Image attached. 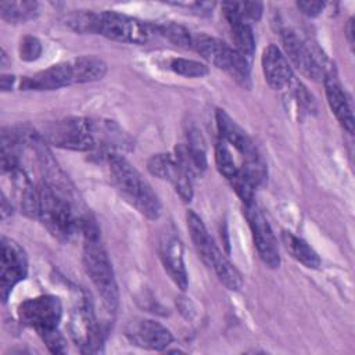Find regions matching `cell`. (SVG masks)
<instances>
[{
    "label": "cell",
    "mask_w": 355,
    "mask_h": 355,
    "mask_svg": "<svg viewBox=\"0 0 355 355\" xmlns=\"http://www.w3.org/2000/svg\"><path fill=\"white\" fill-rule=\"evenodd\" d=\"M107 159L112 184L122 198L147 219H158L162 212L159 198L141 173L119 154H108Z\"/></svg>",
    "instance_id": "cell-1"
},
{
    "label": "cell",
    "mask_w": 355,
    "mask_h": 355,
    "mask_svg": "<svg viewBox=\"0 0 355 355\" xmlns=\"http://www.w3.org/2000/svg\"><path fill=\"white\" fill-rule=\"evenodd\" d=\"M82 261L86 273L100 294L104 306L115 312L119 304L118 284L115 280L112 263L100 241V236L85 237Z\"/></svg>",
    "instance_id": "cell-2"
},
{
    "label": "cell",
    "mask_w": 355,
    "mask_h": 355,
    "mask_svg": "<svg viewBox=\"0 0 355 355\" xmlns=\"http://www.w3.org/2000/svg\"><path fill=\"white\" fill-rule=\"evenodd\" d=\"M80 216L65 198L54 193L44 183L39 186L37 218L54 239L69 241L79 232Z\"/></svg>",
    "instance_id": "cell-3"
},
{
    "label": "cell",
    "mask_w": 355,
    "mask_h": 355,
    "mask_svg": "<svg viewBox=\"0 0 355 355\" xmlns=\"http://www.w3.org/2000/svg\"><path fill=\"white\" fill-rule=\"evenodd\" d=\"M46 143L72 151H92L98 147L97 121L67 118L49 123L40 133Z\"/></svg>",
    "instance_id": "cell-4"
},
{
    "label": "cell",
    "mask_w": 355,
    "mask_h": 355,
    "mask_svg": "<svg viewBox=\"0 0 355 355\" xmlns=\"http://www.w3.org/2000/svg\"><path fill=\"white\" fill-rule=\"evenodd\" d=\"M94 33L114 42L143 44L148 42L154 33V26L126 14L116 11H101L96 12Z\"/></svg>",
    "instance_id": "cell-5"
},
{
    "label": "cell",
    "mask_w": 355,
    "mask_h": 355,
    "mask_svg": "<svg viewBox=\"0 0 355 355\" xmlns=\"http://www.w3.org/2000/svg\"><path fill=\"white\" fill-rule=\"evenodd\" d=\"M18 318L22 324L43 333L58 329L62 318V302L55 295H39L28 298L18 306Z\"/></svg>",
    "instance_id": "cell-6"
},
{
    "label": "cell",
    "mask_w": 355,
    "mask_h": 355,
    "mask_svg": "<svg viewBox=\"0 0 355 355\" xmlns=\"http://www.w3.org/2000/svg\"><path fill=\"white\" fill-rule=\"evenodd\" d=\"M69 331L82 352L98 351L103 343V330L96 319L93 305L86 297L79 298L71 312Z\"/></svg>",
    "instance_id": "cell-7"
},
{
    "label": "cell",
    "mask_w": 355,
    "mask_h": 355,
    "mask_svg": "<svg viewBox=\"0 0 355 355\" xmlns=\"http://www.w3.org/2000/svg\"><path fill=\"white\" fill-rule=\"evenodd\" d=\"M243 212L251 229L252 240L259 258L268 268H272V269L279 268L280 255H279L277 241L268 219L265 218L259 207L255 204V201L251 204L243 205Z\"/></svg>",
    "instance_id": "cell-8"
},
{
    "label": "cell",
    "mask_w": 355,
    "mask_h": 355,
    "mask_svg": "<svg viewBox=\"0 0 355 355\" xmlns=\"http://www.w3.org/2000/svg\"><path fill=\"white\" fill-rule=\"evenodd\" d=\"M28 275V258L24 248L6 236L1 237L0 297L6 302L14 287Z\"/></svg>",
    "instance_id": "cell-9"
},
{
    "label": "cell",
    "mask_w": 355,
    "mask_h": 355,
    "mask_svg": "<svg viewBox=\"0 0 355 355\" xmlns=\"http://www.w3.org/2000/svg\"><path fill=\"white\" fill-rule=\"evenodd\" d=\"M282 43L284 49V55L291 64L308 79L311 80H322L326 71L322 67L320 61L308 46V43L298 36L297 32L291 29L282 31Z\"/></svg>",
    "instance_id": "cell-10"
},
{
    "label": "cell",
    "mask_w": 355,
    "mask_h": 355,
    "mask_svg": "<svg viewBox=\"0 0 355 355\" xmlns=\"http://www.w3.org/2000/svg\"><path fill=\"white\" fill-rule=\"evenodd\" d=\"M147 169L155 178L169 182L180 198L186 202L193 198V184L190 175L179 165L171 154H154L147 161Z\"/></svg>",
    "instance_id": "cell-11"
},
{
    "label": "cell",
    "mask_w": 355,
    "mask_h": 355,
    "mask_svg": "<svg viewBox=\"0 0 355 355\" xmlns=\"http://www.w3.org/2000/svg\"><path fill=\"white\" fill-rule=\"evenodd\" d=\"M159 259L171 280L180 288L186 290L189 286L187 270L183 258V244L175 230H168L159 240Z\"/></svg>",
    "instance_id": "cell-12"
},
{
    "label": "cell",
    "mask_w": 355,
    "mask_h": 355,
    "mask_svg": "<svg viewBox=\"0 0 355 355\" xmlns=\"http://www.w3.org/2000/svg\"><path fill=\"white\" fill-rule=\"evenodd\" d=\"M126 337L132 344L154 351H162L173 341L169 329L151 319L132 320L126 327Z\"/></svg>",
    "instance_id": "cell-13"
},
{
    "label": "cell",
    "mask_w": 355,
    "mask_h": 355,
    "mask_svg": "<svg viewBox=\"0 0 355 355\" xmlns=\"http://www.w3.org/2000/svg\"><path fill=\"white\" fill-rule=\"evenodd\" d=\"M261 62L265 80L272 89L282 90L290 87L294 80L293 69L287 57L277 46L269 44L262 53Z\"/></svg>",
    "instance_id": "cell-14"
},
{
    "label": "cell",
    "mask_w": 355,
    "mask_h": 355,
    "mask_svg": "<svg viewBox=\"0 0 355 355\" xmlns=\"http://www.w3.org/2000/svg\"><path fill=\"white\" fill-rule=\"evenodd\" d=\"M73 85V75L69 61L51 65L47 69L22 78L19 83L21 90H55Z\"/></svg>",
    "instance_id": "cell-15"
},
{
    "label": "cell",
    "mask_w": 355,
    "mask_h": 355,
    "mask_svg": "<svg viewBox=\"0 0 355 355\" xmlns=\"http://www.w3.org/2000/svg\"><path fill=\"white\" fill-rule=\"evenodd\" d=\"M323 83H324V92H326V97H327L330 110L336 115L340 125L348 133H354L352 108H351L348 97H347V94L343 89V85L338 80L336 72L331 69L326 71V73L323 76Z\"/></svg>",
    "instance_id": "cell-16"
},
{
    "label": "cell",
    "mask_w": 355,
    "mask_h": 355,
    "mask_svg": "<svg viewBox=\"0 0 355 355\" xmlns=\"http://www.w3.org/2000/svg\"><path fill=\"white\" fill-rule=\"evenodd\" d=\"M215 118L218 130L226 143L232 144L244 158L258 155V151L251 137L240 125H237V122L226 111L216 110Z\"/></svg>",
    "instance_id": "cell-17"
},
{
    "label": "cell",
    "mask_w": 355,
    "mask_h": 355,
    "mask_svg": "<svg viewBox=\"0 0 355 355\" xmlns=\"http://www.w3.org/2000/svg\"><path fill=\"white\" fill-rule=\"evenodd\" d=\"M11 184L15 193V201L24 215L37 218L39 211V187H36L26 172L19 166L10 172Z\"/></svg>",
    "instance_id": "cell-18"
},
{
    "label": "cell",
    "mask_w": 355,
    "mask_h": 355,
    "mask_svg": "<svg viewBox=\"0 0 355 355\" xmlns=\"http://www.w3.org/2000/svg\"><path fill=\"white\" fill-rule=\"evenodd\" d=\"M191 47L196 49V51L202 58H205L207 61H209L219 69H225V67L230 58V54L233 51V49L229 44H226L225 42H222L220 39L208 36L205 33L193 35Z\"/></svg>",
    "instance_id": "cell-19"
},
{
    "label": "cell",
    "mask_w": 355,
    "mask_h": 355,
    "mask_svg": "<svg viewBox=\"0 0 355 355\" xmlns=\"http://www.w3.org/2000/svg\"><path fill=\"white\" fill-rule=\"evenodd\" d=\"M207 266L212 268V270L215 272V275L218 276V279L226 288H229L232 291H237L243 287V277H241L240 272L225 257V254L219 250L218 245L214 248V251L207 262Z\"/></svg>",
    "instance_id": "cell-20"
},
{
    "label": "cell",
    "mask_w": 355,
    "mask_h": 355,
    "mask_svg": "<svg viewBox=\"0 0 355 355\" xmlns=\"http://www.w3.org/2000/svg\"><path fill=\"white\" fill-rule=\"evenodd\" d=\"M186 222H187V229H189L191 241L194 244V248L198 257L202 259V262L207 263L216 244L211 237V234L208 233L202 219L194 211L187 212Z\"/></svg>",
    "instance_id": "cell-21"
},
{
    "label": "cell",
    "mask_w": 355,
    "mask_h": 355,
    "mask_svg": "<svg viewBox=\"0 0 355 355\" xmlns=\"http://www.w3.org/2000/svg\"><path fill=\"white\" fill-rule=\"evenodd\" d=\"M73 83L96 82L105 76L107 64L96 55H80L69 61Z\"/></svg>",
    "instance_id": "cell-22"
},
{
    "label": "cell",
    "mask_w": 355,
    "mask_h": 355,
    "mask_svg": "<svg viewBox=\"0 0 355 355\" xmlns=\"http://www.w3.org/2000/svg\"><path fill=\"white\" fill-rule=\"evenodd\" d=\"M282 241H283L286 250L288 251V254L295 261L302 263L305 268L316 269V268L320 266V258H319L318 252L304 239L295 236L291 232L283 230L282 232Z\"/></svg>",
    "instance_id": "cell-23"
},
{
    "label": "cell",
    "mask_w": 355,
    "mask_h": 355,
    "mask_svg": "<svg viewBox=\"0 0 355 355\" xmlns=\"http://www.w3.org/2000/svg\"><path fill=\"white\" fill-rule=\"evenodd\" d=\"M39 11L36 1H1L0 14L8 24L25 22L36 17Z\"/></svg>",
    "instance_id": "cell-24"
},
{
    "label": "cell",
    "mask_w": 355,
    "mask_h": 355,
    "mask_svg": "<svg viewBox=\"0 0 355 355\" xmlns=\"http://www.w3.org/2000/svg\"><path fill=\"white\" fill-rule=\"evenodd\" d=\"M229 26H230L232 37L236 46L234 49L240 51L243 55H245L247 58L251 57L255 51V39H254V33L250 24L240 19L230 24Z\"/></svg>",
    "instance_id": "cell-25"
},
{
    "label": "cell",
    "mask_w": 355,
    "mask_h": 355,
    "mask_svg": "<svg viewBox=\"0 0 355 355\" xmlns=\"http://www.w3.org/2000/svg\"><path fill=\"white\" fill-rule=\"evenodd\" d=\"M153 26H154V32H158L161 36H164L178 47L190 49L193 44V35L189 32V29H186L180 24L165 22V24H158Z\"/></svg>",
    "instance_id": "cell-26"
},
{
    "label": "cell",
    "mask_w": 355,
    "mask_h": 355,
    "mask_svg": "<svg viewBox=\"0 0 355 355\" xmlns=\"http://www.w3.org/2000/svg\"><path fill=\"white\" fill-rule=\"evenodd\" d=\"M229 182L232 189L236 191V194L241 200L243 205L254 202L257 183L241 168H239L237 173L232 179H229Z\"/></svg>",
    "instance_id": "cell-27"
},
{
    "label": "cell",
    "mask_w": 355,
    "mask_h": 355,
    "mask_svg": "<svg viewBox=\"0 0 355 355\" xmlns=\"http://www.w3.org/2000/svg\"><path fill=\"white\" fill-rule=\"evenodd\" d=\"M169 68L175 73L186 78H204L209 72L205 64L189 58H172L169 62Z\"/></svg>",
    "instance_id": "cell-28"
},
{
    "label": "cell",
    "mask_w": 355,
    "mask_h": 355,
    "mask_svg": "<svg viewBox=\"0 0 355 355\" xmlns=\"http://www.w3.org/2000/svg\"><path fill=\"white\" fill-rule=\"evenodd\" d=\"M215 164L219 173L225 176L227 180L232 179L239 171V166L236 165L232 151L229 150L225 141H219L215 147Z\"/></svg>",
    "instance_id": "cell-29"
},
{
    "label": "cell",
    "mask_w": 355,
    "mask_h": 355,
    "mask_svg": "<svg viewBox=\"0 0 355 355\" xmlns=\"http://www.w3.org/2000/svg\"><path fill=\"white\" fill-rule=\"evenodd\" d=\"M96 12L90 10L73 11L67 17V25L78 33H94Z\"/></svg>",
    "instance_id": "cell-30"
},
{
    "label": "cell",
    "mask_w": 355,
    "mask_h": 355,
    "mask_svg": "<svg viewBox=\"0 0 355 355\" xmlns=\"http://www.w3.org/2000/svg\"><path fill=\"white\" fill-rule=\"evenodd\" d=\"M18 51H19L21 60L31 62V61H35L40 57V54L43 51V47H42L40 40L36 36L26 35L21 39Z\"/></svg>",
    "instance_id": "cell-31"
},
{
    "label": "cell",
    "mask_w": 355,
    "mask_h": 355,
    "mask_svg": "<svg viewBox=\"0 0 355 355\" xmlns=\"http://www.w3.org/2000/svg\"><path fill=\"white\" fill-rule=\"evenodd\" d=\"M39 336H40V338L43 340V343L46 344V347L49 348L50 352L64 354L67 351V341H65L64 336L60 333L58 329H53V330L39 333Z\"/></svg>",
    "instance_id": "cell-32"
},
{
    "label": "cell",
    "mask_w": 355,
    "mask_h": 355,
    "mask_svg": "<svg viewBox=\"0 0 355 355\" xmlns=\"http://www.w3.org/2000/svg\"><path fill=\"white\" fill-rule=\"evenodd\" d=\"M237 10L241 15V18L244 21H258L261 17H262V11H263V6L262 3H258V1H241V3H237Z\"/></svg>",
    "instance_id": "cell-33"
},
{
    "label": "cell",
    "mask_w": 355,
    "mask_h": 355,
    "mask_svg": "<svg viewBox=\"0 0 355 355\" xmlns=\"http://www.w3.org/2000/svg\"><path fill=\"white\" fill-rule=\"evenodd\" d=\"M323 1H313V0H302L297 3V7L308 17H316L319 15L324 8Z\"/></svg>",
    "instance_id": "cell-34"
},
{
    "label": "cell",
    "mask_w": 355,
    "mask_h": 355,
    "mask_svg": "<svg viewBox=\"0 0 355 355\" xmlns=\"http://www.w3.org/2000/svg\"><path fill=\"white\" fill-rule=\"evenodd\" d=\"M11 214H12V205L11 202H8V198L6 197V194L1 193V218L6 219Z\"/></svg>",
    "instance_id": "cell-35"
},
{
    "label": "cell",
    "mask_w": 355,
    "mask_h": 355,
    "mask_svg": "<svg viewBox=\"0 0 355 355\" xmlns=\"http://www.w3.org/2000/svg\"><path fill=\"white\" fill-rule=\"evenodd\" d=\"M14 80H15V79H14V76L3 73V75H1V79H0V86H1V90H3V92H8V90H11Z\"/></svg>",
    "instance_id": "cell-36"
},
{
    "label": "cell",
    "mask_w": 355,
    "mask_h": 355,
    "mask_svg": "<svg viewBox=\"0 0 355 355\" xmlns=\"http://www.w3.org/2000/svg\"><path fill=\"white\" fill-rule=\"evenodd\" d=\"M352 36H354V21L349 19V21H348V25H347V37H348V42H349L351 46H352V43H354Z\"/></svg>",
    "instance_id": "cell-37"
}]
</instances>
